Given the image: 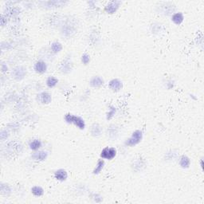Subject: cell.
<instances>
[{"instance_id":"10","label":"cell","mask_w":204,"mask_h":204,"mask_svg":"<svg viewBox=\"0 0 204 204\" xmlns=\"http://www.w3.org/2000/svg\"><path fill=\"white\" fill-rule=\"evenodd\" d=\"M104 84L103 79L101 77H94L93 78H92V80L90 81V85L92 87H94V88H97V87H100Z\"/></svg>"},{"instance_id":"7","label":"cell","mask_w":204,"mask_h":204,"mask_svg":"<svg viewBox=\"0 0 204 204\" xmlns=\"http://www.w3.org/2000/svg\"><path fill=\"white\" fill-rule=\"evenodd\" d=\"M109 88L113 91H119L122 88V82L118 79H113L109 82Z\"/></svg>"},{"instance_id":"1","label":"cell","mask_w":204,"mask_h":204,"mask_svg":"<svg viewBox=\"0 0 204 204\" xmlns=\"http://www.w3.org/2000/svg\"><path fill=\"white\" fill-rule=\"evenodd\" d=\"M65 121L68 124H73L77 126L80 129H84L85 128V121L82 118L80 117H77V116L70 114V113L65 114Z\"/></svg>"},{"instance_id":"6","label":"cell","mask_w":204,"mask_h":204,"mask_svg":"<svg viewBox=\"0 0 204 204\" xmlns=\"http://www.w3.org/2000/svg\"><path fill=\"white\" fill-rule=\"evenodd\" d=\"M47 69L46 64L43 61H39L35 63V70L39 73H44Z\"/></svg>"},{"instance_id":"12","label":"cell","mask_w":204,"mask_h":204,"mask_svg":"<svg viewBox=\"0 0 204 204\" xmlns=\"http://www.w3.org/2000/svg\"><path fill=\"white\" fill-rule=\"evenodd\" d=\"M172 22L176 25H180L184 21V15H183L182 13H176L172 16Z\"/></svg>"},{"instance_id":"8","label":"cell","mask_w":204,"mask_h":204,"mask_svg":"<svg viewBox=\"0 0 204 204\" xmlns=\"http://www.w3.org/2000/svg\"><path fill=\"white\" fill-rule=\"evenodd\" d=\"M54 177L55 179H57V180L64 181V180H66L67 177H68V174H67V172L65 170L59 169L55 172Z\"/></svg>"},{"instance_id":"18","label":"cell","mask_w":204,"mask_h":204,"mask_svg":"<svg viewBox=\"0 0 204 204\" xmlns=\"http://www.w3.org/2000/svg\"><path fill=\"white\" fill-rule=\"evenodd\" d=\"M51 50L54 53L57 54V53H59L60 51L62 50V46H61V44L58 42H54L51 45Z\"/></svg>"},{"instance_id":"21","label":"cell","mask_w":204,"mask_h":204,"mask_svg":"<svg viewBox=\"0 0 204 204\" xmlns=\"http://www.w3.org/2000/svg\"><path fill=\"white\" fill-rule=\"evenodd\" d=\"M114 113H115V111H114V110H113V111H111L110 112V113H108V117H107V119L108 120H109V119H111V117H113V114H114Z\"/></svg>"},{"instance_id":"2","label":"cell","mask_w":204,"mask_h":204,"mask_svg":"<svg viewBox=\"0 0 204 204\" xmlns=\"http://www.w3.org/2000/svg\"><path fill=\"white\" fill-rule=\"evenodd\" d=\"M142 137H143V132L140 130H135L134 132L131 137L128 139H127V141L125 142V144L128 146H135L139 142L141 141Z\"/></svg>"},{"instance_id":"19","label":"cell","mask_w":204,"mask_h":204,"mask_svg":"<svg viewBox=\"0 0 204 204\" xmlns=\"http://www.w3.org/2000/svg\"><path fill=\"white\" fill-rule=\"evenodd\" d=\"M104 165H105V162H104V160H100L99 161L97 162V165L95 168V169L93 170V174H95V175L99 174L100 172H101V170L103 169Z\"/></svg>"},{"instance_id":"9","label":"cell","mask_w":204,"mask_h":204,"mask_svg":"<svg viewBox=\"0 0 204 204\" xmlns=\"http://www.w3.org/2000/svg\"><path fill=\"white\" fill-rule=\"evenodd\" d=\"M51 95L47 92H43L39 95V101L43 104H50L51 102Z\"/></svg>"},{"instance_id":"11","label":"cell","mask_w":204,"mask_h":204,"mask_svg":"<svg viewBox=\"0 0 204 204\" xmlns=\"http://www.w3.org/2000/svg\"><path fill=\"white\" fill-rule=\"evenodd\" d=\"M32 157L36 160H39V161H43L47 158V153L46 152H43V151H40V152H35L33 154Z\"/></svg>"},{"instance_id":"17","label":"cell","mask_w":204,"mask_h":204,"mask_svg":"<svg viewBox=\"0 0 204 204\" xmlns=\"http://www.w3.org/2000/svg\"><path fill=\"white\" fill-rule=\"evenodd\" d=\"M58 80L54 77H49L46 80V85L49 88H53L57 84Z\"/></svg>"},{"instance_id":"4","label":"cell","mask_w":204,"mask_h":204,"mask_svg":"<svg viewBox=\"0 0 204 204\" xmlns=\"http://www.w3.org/2000/svg\"><path fill=\"white\" fill-rule=\"evenodd\" d=\"M120 4H121V2H118V1L109 2L105 6V11L109 14H113L119 8Z\"/></svg>"},{"instance_id":"16","label":"cell","mask_w":204,"mask_h":204,"mask_svg":"<svg viewBox=\"0 0 204 204\" xmlns=\"http://www.w3.org/2000/svg\"><path fill=\"white\" fill-rule=\"evenodd\" d=\"M101 132H102V130H101V128L100 127L99 124H93L91 130L92 135H94V136H97V135H101Z\"/></svg>"},{"instance_id":"13","label":"cell","mask_w":204,"mask_h":204,"mask_svg":"<svg viewBox=\"0 0 204 204\" xmlns=\"http://www.w3.org/2000/svg\"><path fill=\"white\" fill-rule=\"evenodd\" d=\"M180 166L182 167L183 168H189V166L191 164L190 159L186 156H183L182 157L180 158Z\"/></svg>"},{"instance_id":"3","label":"cell","mask_w":204,"mask_h":204,"mask_svg":"<svg viewBox=\"0 0 204 204\" xmlns=\"http://www.w3.org/2000/svg\"><path fill=\"white\" fill-rule=\"evenodd\" d=\"M117 155V150L114 148H104L101 153V157L105 159V160H113Z\"/></svg>"},{"instance_id":"15","label":"cell","mask_w":204,"mask_h":204,"mask_svg":"<svg viewBox=\"0 0 204 204\" xmlns=\"http://www.w3.org/2000/svg\"><path fill=\"white\" fill-rule=\"evenodd\" d=\"M31 192H32V194L34 195L38 196V197H40V196L43 195V194H44V191H43V188L39 186H35L32 187Z\"/></svg>"},{"instance_id":"20","label":"cell","mask_w":204,"mask_h":204,"mask_svg":"<svg viewBox=\"0 0 204 204\" xmlns=\"http://www.w3.org/2000/svg\"><path fill=\"white\" fill-rule=\"evenodd\" d=\"M89 61H90V57H89V55L86 54L82 55V57H81V61H82L85 65H87V64L89 62Z\"/></svg>"},{"instance_id":"14","label":"cell","mask_w":204,"mask_h":204,"mask_svg":"<svg viewBox=\"0 0 204 204\" xmlns=\"http://www.w3.org/2000/svg\"><path fill=\"white\" fill-rule=\"evenodd\" d=\"M30 148L32 150H38L42 147V142L39 139H34L29 144Z\"/></svg>"},{"instance_id":"5","label":"cell","mask_w":204,"mask_h":204,"mask_svg":"<svg viewBox=\"0 0 204 204\" xmlns=\"http://www.w3.org/2000/svg\"><path fill=\"white\" fill-rule=\"evenodd\" d=\"M26 74V69L22 66H18L13 70L12 75L16 80H21L25 77Z\"/></svg>"}]
</instances>
